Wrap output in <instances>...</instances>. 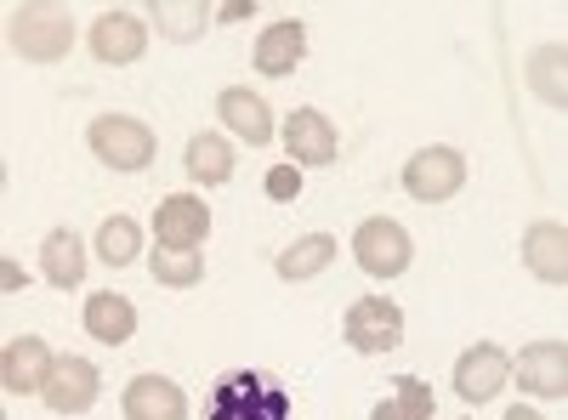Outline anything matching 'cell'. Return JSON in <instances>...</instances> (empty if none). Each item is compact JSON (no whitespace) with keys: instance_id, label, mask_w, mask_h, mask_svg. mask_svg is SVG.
<instances>
[{"instance_id":"obj_1","label":"cell","mask_w":568,"mask_h":420,"mask_svg":"<svg viewBox=\"0 0 568 420\" xmlns=\"http://www.w3.org/2000/svg\"><path fill=\"white\" fill-rule=\"evenodd\" d=\"M200 420H291V392L267 369H227L222 381H211Z\"/></svg>"},{"instance_id":"obj_2","label":"cell","mask_w":568,"mask_h":420,"mask_svg":"<svg viewBox=\"0 0 568 420\" xmlns=\"http://www.w3.org/2000/svg\"><path fill=\"white\" fill-rule=\"evenodd\" d=\"M74 45V18L52 0H29L12 12V52L23 63H63Z\"/></svg>"},{"instance_id":"obj_3","label":"cell","mask_w":568,"mask_h":420,"mask_svg":"<svg viewBox=\"0 0 568 420\" xmlns=\"http://www.w3.org/2000/svg\"><path fill=\"white\" fill-rule=\"evenodd\" d=\"M85 143L109 171H149L154 165V131L131 114H98L85 131Z\"/></svg>"},{"instance_id":"obj_4","label":"cell","mask_w":568,"mask_h":420,"mask_svg":"<svg viewBox=\"0 0 568 420\" xmlns=\"http://www.w3.org/2000/svg\"><path fill=\"white\" fill-rule=\"evenodd\" d=\"M466 188V154L460 148H420V154H409V165H404V194L415 199V205H444V199H455Z\"/></svg>"},{"instance_id":"obj_5","label":"cell","mask_w":568,"mask_h":420,"mask_svg":"<svg viewBox=\"0 0 568 420\" xmlns=\"http://www.w3.org/2000/svg\"><path fill=\"white\" fill-rule=\"evenodd\" d=\"M353 256H358V267H364L369 278H398V273L415 262V245H409L404 222L369 216V222H358V233H353Z\"/></svg>"},{"instance_id":"obj_6","label":"cell","mask_w":568,"mask_h":420,"mask_svg":"<svg viewBox=\"0 0 568 420\" xmlns=\"http://www.w3.org/2000/svg\"><path fill=\"white\" fill-rule=\"evenodd\" d=\"M342 336H347V347H353V352H364V358L393 352V347L404 341V313H398V301H393V296H364V301H353V307H347Z\"/></svg>"},{"instance_id":"obj_7","label":"cell","mask_w":568,"mask_h":420,"mask_svg":"<svg viewBox=\"0 0 568 420\" xmlns=\"http://www.w3.org/2000/svg\"><path fill=\"white\" fill-rule=\"evenodd\" d=\"M142 52H149V23H142L136 12L114 7V12H103L98 23H91V58H98V63L125 69V63H136Z\"/></svg>"},{"instance_id":"obj_8","label":"cell","mask_w":568,"mask_h":420,"mask_svg":"<svg viewBox=\"0 0 568 420\" xmlns=\"http://www.w3.org/2000/svg\"><path fill=\"white\" fill-rule=\"evenodd\" d=\"M506 381H511V358H506V347H495V341L466 347L460 363H455V392H460L466 403H489Z\"/></svg>"},{"instance_id":"obj_9","label":"cell","mask_w":568,"mask_h":420,"mask_svg":"<svg viewBox=\"0 0 568 420\" xmlns=\"http://www.w3.org/2000/svg\"><path fill=\"white\" fill-rule=\"evenodd\" d=\"M511 376H517V387L535 392V398H568V347L562 341L524 347L517 363H511Z\"/></svg>"},{"instance_id":"obj_10","label":"cell","mask_w":568,"mask_h":420,"mask_svg":"<svg viewBox=\"0 0 568 420\" xmlns=\"http://www.w3.org/2000/svg\"><path fill=\"white\" fill-rule=\"evenodd\" d=\"M98 369H91L85 358H58L52 363V376H45V392L40 403L52 409V414H85L91 403H98Z\"/></svg>"},{"instance_id":"obj_11","label":"cell","mask_w":568,"mask_h":420,"mask_svg":"<svg viewBox=\"0 0 568 420\" xmlns=\"http://www.w3.org/2000/svg\"><path fill=\"white\" fill-rule=\"evenodd\" d=\"M205 233H211V205L194 199V194H171L154 211V239L171 245V250H200Z\"/></svg>"},{"instance_id":"obj_12","label":"cell","mask_w":568,"mask_h":420,"mask_svg":"<svg viewBox=\"0 0 568 420\" xmlns=\"http://www.w3.org/2000/svg\"><path fill=\"white\" fill-rule=\"evenodd\" d=\"M120 409H125V420H187V392L176 381L149 376V369H142V376L125 387Z\"/></svg>"},{"instance_id":"obj_13","label":"cell","mask_w":568,"mask_h":420,"mask_svg":"<svg viewBox=\"0 0 568 420\" xmlns=\"http://www.w3.org/2000/svg\"><path fill=\"white\" fill-rule=\"evenodd\" d=\"M52 347H45L40 336H18L7 347V358H0V387H7L12 398L23 392H45V376H52Z\"/></svg>"},{"instance_id":"obj_14","label":"cell","mask_w":568,"mask_h":420,"mask_svg":"<svg viewBox=\"0 0 568 420\" xmlns=\"http://www.w3.org/2000/svg\"><path fill=\"white\" fill-rule=\"evenodd\" d=\"M302 58H307V23H302V18H278V23L262 29V40H256V69H262L267 80L296 74Z\"/></svg>"},{"instance_id":"obj_15","label":"cell","mask_w":568,"mask_h":420,"mask_svg":"<svg viewBox=\"0 0 568 420\" xmlns=\"http://www.w3.org/2000/svg\"><path fill=\"white\" fill-rule=\"evenodd\" d=\"M216 114H222V125H227L233 136H240V143H251V148L273 143V114H267V103L256 98V91L227 85L222 98H216Z\"/></svg>"},{"instance_id":"obj_16","label":"cell","mask_w":568,"mask_h":420,"mask_svg":"<svg viewBox=\"0 0 568 420\" xmlns=\"http://www.w3.org/2000/svg\"><path fill=\"white\" fill-rule=\"evenodd\" d=\"M284 154L296 165H329L336 160V131H329V120L318 109H296L284 120Z\"/></svg>"},{"instance_id":"obj_17","label":"cell","mask_w":568,"mask_h":420,"mask_svg":"<svg viewBox=\"0 0 568 420\" xmlns=\"http://www.w3.org/2000/svg\"><path fill=\"white\" fill-rule=\"evenodd\" d=\"M85 336L91 341H103V347H125L136 336V307L114 290H98V296H85Z\"/></svg>"},{"instance_id":"obj_18","label":"cell","mask_w":568,"mask_h":420,"mask_svg":"<svg viewBox=\"0 0 568 420\" xmlns=\"http://www.w3.org/2000/svg\"><path fill=\"white\" fill-rule=\"evenodd\" d=\"M524 262H529L535 278L562 285V278H568V227L562 222H535L524 233Z\"/></svg>"},{"instance_id":"obj_19","label":"cell","mask_w":568,"mask_h":420,"mask_svg":"<svg viewBox=\"0 0 568 420\" xmlns=\"http://www.w3.org/2000/svg\"><path fill=\"white\" fill-rule=\"evenodd\" d=\"M329 262H336V239L329 233H302L296 245H284V256L273 262L284 285H302V278H318Z\"/></svg>"},{"instance_id":"obj_20","label":"cell","mask_w":568,"mask_h":420,"mask_svg":"<svg viewBox=\"0 0 568 420\" xmlns=\"http://www.w3.org/2000/svg\"><path fill=\"white\" fill-rule=\"evenodd\" d=\"M40 273L52 278L58 290H74L80 278H85V250H80V239H74L69 227L45 233V245H40Z\"/></svg>"},{"instance_id":"obj_21","label":"cell","mask_w":568,"mask_h":420,"mask_svg":"<svg viewBox=\"0 0 568 420\" xmlns=\"http://www.w3.org/2000/svg\"><path fill=\"white\" fill-rule=\"evenodd\" d=\"M187 176L205 182V188H216V182L233 176V148H227V136L216 131H200V136H187V154H182Z\"/></svg>"},{"instance_id":"obj_22","label":"cell","mask_w":568,"mask_h":420,"mask_svg":"<svg viewBox=\"0 0 568 420\" xmlns=\"http://www.w3.org/2000/svg\"><path fill=\"white\" fill-rule=\"evenodd\" d=\"M149 18H154V29H160L165 40H182V45H187V40H200L205 23H216V18H205L200 0H154Z\"/></svg>"},{"instance_id":"obj_23","label":"cell","mask_w":568,"mask_h":420,"mask_svg":"<svg viewBox=\"0 0 568 420\" xmlns=\"http://www.w3.org/2000/svg\"><path fill=\"white\" fill-rule=\"evenodd\" d=\"M369 420H433V387H426L420 376H398L393 398L375 403Z\"/></svg>"},{"instance_id":"obj_24","label":"cell","mask_w":568,"mask_h":420,"mask_svg":"<svg viewBox=\"0 0 568 420\" xmlns=\"http://www.w3.org/2000/svg\"><path fill=\"white\" fill-rule=\"evenodd\" d=\"M136 250H142V227H136L131 216H109V222L98 227V256H103V267H131Z\"/></svg>"},{"instance_id":"obj_25","label":"cell","mask_w":568,"mask_h":420,"mask_svg":"<svg viewBox=\"0 0 568 420\" xmlns=\"http://www.w3.org/2000/svg\"><path fill=\"white\" fill-rule=\"evenodd\" d=\"M149 267H154V278H160L165 290H194L200 273H205V256H200V250H171V245H160Z\"/></svg>"},{"instance_id":"obj_26","label":"cell","mask_w":568,"mask_h":420,"mask_svg":"<svg viewBox=\"0 0 568 420\" xmlns=\"http://www.w3.org/2000/svg\"><path fill=\"white\" fill-rule=\"evenodd\" d=\"M562 63H568V52H562V45H540V52H535V63H529V80H535V91H540V98L546 103H568V80H562Z\"/></svg>"},{"instance_id":"obj_27","label":"cell","mask_w":568,"mask_h":420,"mask_svg":"<svg viewBox=\"0 0 568 420\" xmlns=\"http://www.w3.org/2000/svg\"><path fill=\"white\" fill-rule=\"evenodd\" d=\"M267 194L291 205V199L302 194V171H296V165H273V171H267Z\"/></svg>"},{"instance_id":"obj_28","label":"cell","mask_w":568,"mask_h":420,"mask_svg":"<svg viewBox=\"0 0 568 420\" xmlns=\"http://www.w3.org/2000/svg\"><path fill=\"white\" fill-rule=\"evenodd\" d=\"M0 285H7V290H23V285H29V273H23L18 262H0Z\"/></svg>"},{"instance_id":"obj_29","label":"cell","mask_w":568,"mask_h":420,"mask_svg":"<svg viewBox=\"0 0 568 420\" xmlns=\"http://www.w3.org/2000/svg\"><path fill=\"white\" fill-rule=\"evenodd\" d=\"M251 12H256L251 0H233V7H222V12H216V23H245Z\"/></svg>"},{"instance_id":"obj_30","label":"cell","mask_w":568,"mask_h":420,"mask_svg":"<svg viewBox=\"0 0 568 420\" xmlns=\"http://www.w3.org/2000/svg\"><path fill=\"white\" fill-rule=\"evenodd\" d=\"M506 420H540V414H535V409H511Z\"/></svg>"}]
</instances>
